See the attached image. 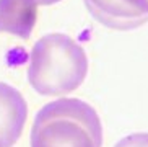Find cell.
Masks as SVG:
<instances>
[{
  "mask_svg": "<svg viewBox=\"0 0 148 147\" xmlns=\"http://www.w3.org/2000/svg\"><path fill=\"white\" fill-rule=\"evenodd\" d=\"M88 57L75 39L51 33L36 41L28 67V82L39 95L72 93L85 82Z\"/></svg>",
  "mask_w": 148,
  "mask_h": 147,
  "instance_id": "6da1fadb",
  "label": "cell"
},
{
  "mask_svg": "<svg viewBox=\"0 0 148 147\" xmlns=\"http://www.w3.org/2000/svg\"><path fill=\"white\" fill-rule=\"evenodd\" d=\"M31 147H101L103 124L90 103L59 98L38 111L31 128Z\"/></svg>",
  "mask_w": 148,
  "mask_h": 147,
  "instance_id": "7a4b0ae2",
  "label": "cell"
},
{
  "mask_svg": "<svg viewBox=\"0 0 148 147\" xmlns=\"http://www.w3.org/2000/svg\"><path fill=\"white\" fill-rule=\"evenodd\" d=\"M98 23L117 31H130L148 23V0H83Z\"/></svg>",
  "mask_w": 148,
  "mask_h": 147,
  "instance_id": "3957f363",
  "label": "cell"
},
{
  "mask_svg": "<svg viewBox=\"0 0 148 147\" xmlns=\"http://www.w3.org/2000/svg\"><path fill=\"white\" fill-rule=\"evenodd\" d=\"M28 119L25 96L8 83L0 82V147H13Z\"/></svg>",
  "mask_w": 148,
  "mask_h": 147,
  "instance_id": "277c9868",
  "label": "cell"
},
{
  "mask_svg": "<svg viewBox=\"0 0 148 147\" xmlns=\"http://www.w3.org/2000/svg\"><path fill=\"white\" fill-rule=\"evenodd\" d=\"M38 21V5L33 0H0V33L29 39Z\"/></svg>",
  "mask_w": 148,
  "mask_h": 147,
  "instance_id": "5b68a950",
  "label": "cell"
},
{
  "mask_svg": "<svg viewBox=\"0 0 148 147\" xmlns=\"http://www.w3.org/2000/svg\"><path fill=\"white\" fill-rule=\"evenodd\" d=\"M114 147H148V132H135L121 139Z\"/></svg>",
  "mask_w": 148,
  "mask_h": 147,
  "instance_id": "8992f818",
  "label": "cell"
},
{
  "mask_svg": "<svg viewBox=\"0 0 148 147\" xmlns=\"http://www.w3.org/2000/svg\"><path fill=\"white\" fill-rule=\"evenodd\" d=\"M36 5H54L57 2H60V0H33Z\"/></svg>",
  "mask_w": 148,
  "mask_h": 147,
  "instance_id": "52a82bcc",
  "label": "cell"
}]
</instances>
